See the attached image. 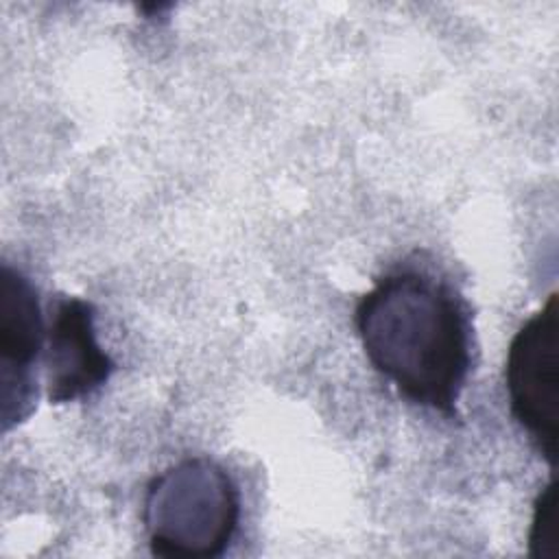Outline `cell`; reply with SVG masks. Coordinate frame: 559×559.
I'll return each instance as SVG.
<instances>
[{
    "instance_id": "cell-2",
    "label": "cell",
    "mask_w": 559,
    "mask_h": 559,
    "mask_svg": "<svg viewBox=\"0 0 559 559\" xmlns=\"http://www.w3.org/2000/svg\"><path fill=\"white\" fill-rule=\"evenodd\" d=\"M142 522L155 557H221L240 522L238 485L207 456L183 459L148 483Z\"/></svg>"
},
{
    "instance_id": "cell-6",
    "label": "cell",
    "mask_w": 559,
    "mask_h": 559,
    "mask_svg": "<svg viewBox=\"0 0 559 559\" xmlns=\"http://www.w3.org/2000/svg\"><path fill=\"white\" fill-rule=\"evenodd\" d=\"M528 552L531 557L542 559L559 557V502L555 478L535 498L528 531Z\"/></svg>"
},
{
    "instance_id": "cell-1",
    "label": "cell",
    "mask_w": 559,
    "mask_h": 559,
    "mask_svg": "<svg viewBox=\"0 0 559 559\" xmlns=\"http://www.w3.org/2000/svg\"><path fill=\"white\" fill-rule=\"evenodd\" d=\"M356 332L373 369L411 404L456 417L472 369L461 299L421 271L382 275L356 304Z\"/></svg>"
},
{
    "instance_id": "cell-3",
    "label": "cell",
    "mask_w": 559,
    "mask_h": 559,
    "mask_svg": "<svg viewBox=\"0 0 559 559\" xmlns=\"http://www.w3.org/2000/svg\"><path fill=\"white\" fill-rule=\"evenodd\" d=\"M504 386L513 419L555 467L559 452V308L555 293L511 338Z\"/></svg>"
},
{
    "instance_id": "cell-5",
    "label": "cell",
    "mask_w": 559,
    "mask_h": 559,
    "mask_svg": "<svg viewBox=\"0 0 559 559\" xmlns=\"http://www.w3.org/2000/svg\"><path fill=\"white\" fill-rule=\"evenodd\" d=\"M96 308L81 297H61L46 325L44 369L50 404H66L98 391L116 365L96 341Z\"/></svg>"
},
{
    "instance_id": "cell-4",
    "label": "cell",
    "mask_w": 559,
    "mask_h": 559,
    "mask_svg": "<svg viewBox=\"0 0 559 559\" xmlns=\"http://www.w3.org/2000/svg\"><path fill=\"white\" fill-rule=\"evenodd\" d=\"M46 325L31 280L2 264L0 271V382H2V428L26 419L35 408L37 376L33 367L44 352Z\"/></svg>"
}]
</instances>
